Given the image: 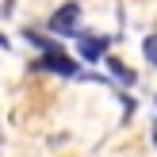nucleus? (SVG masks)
Returning <instances> with one entry per match:
<instances>
[{"label": "nucleus", "mask_w": 157, "mask_h": 157, "mask_svg": "<svg viewBox=\"0 0 157 157\" xmlns=\"http://www.w3.org/2000/svg\"><path fill=\"white\" fill-rule=\"evenodd\" d=\"M31 38H35V35H31ZM35 42H38V46L46 50V58L38 61L35 69H50V73H61V77H81V69H77V61H73V58H65L58 42H42V38H35Z\"/></svg>", "instance_id": "f257e3e1"}, {"label": "nucleus", "mask_w": 157, "mask_h": 157, "mask_svg": "<svg viewBox=\"0 0 157 157\" xmlns=\"http://www.w3.org/2000/svg\"><path fill=\"white\" fill-rule=\"evenodd\" d=\"M77 23H81V8H77V4H65V8L50 19V31H54V35H73Z\"/></svg>", "instance_id": "f03ea898"}, {"label": "nucleus", "mask_w": 157, "mask_h": 157, "mask_svg": "<svg viewBox=\"0 0 157 157\" xmlns=\"http://www.w3.org/2000/svg\"><path fill=\"white\" fill-rule=\"evenodd\" d=\"M107 54V38H100V35H81V58L84 61H96V58H104Z\"/></svg>", "instance_id": "7ed1b4c3"}, {"label": "nucleus", "mask_w": 157, "mask_h": 157, "mask_svg": "<svg viewBox=\"0 0 157 157\" xmlns=\"http://www.w3.org/2000/svg\"><path fill=\"white\" fill-rule=\"evenodd\" d=\"M107 65H111V73H115V81H123V84H134V73H130V69L127 65H123V61H107Z\"/></svg>", "instance_id": "20e7f679"}, {"label": "nucleus", "mask_w": 157, "mask_h": 157, "mask_svg": "<svg viewBox=\"0 0 157 157\" xmlns=\"http://www.w3.org/2000/svg\"><path fill=\"white\" fill-rule=\"evenodd\" d=\"M142 50H146V58L157 65V35H150V38H146V42H142Z\"/></svg>", "instance_id": "39448f33"}, {"label": "nucleus", "mask_w": 157, "mask_h": 157, "mask_svg": "<svg viewBox=\"0 0 157 157\" xmlns=\"http://www.w3.org/2000/svg\"><path fill=\"white\" fill-rule=\"evenodd\" d=\"M153 142H157V130H153Z\"/></svg>", "instance_id": "423d86ee"}]
</instances>
